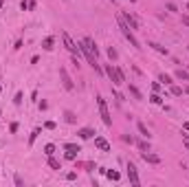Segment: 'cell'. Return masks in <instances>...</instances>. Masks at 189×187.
<instances>
[{"label":"cell","instance_id":"obj_6","mask_svg":"<svg viewBox=\"0 0 189 187\" xmlns=\"http://www.w3.org/2000/svg\"><path fill=\"white\" fill-rule=\"evenodd\" d=\"M60 77H62V84H64V88L66 90H73V79H70V75L66 73V68H60Z\"/></svg>","mask_w":189,"mask_h":187},{"label":"cell","instance_id":"obj_28","mask_svg":"<svg viewBox=\"0 0 189 187\" xmlns=\"http://www.w3.org/2000/svg\"><path fill=\"white\" fill-rule=\"evenodd\" d=\"M183 24H185V26H189V16H183Z\"/></svg>","mask_w":189,"mask_h":187},{"label":"cell","instance_id":"obj_3","mask_svg":"<svg viewBox=\"0 0 189 187\" xmlns=\"http://www.w3.org/2000/svg\"><path fill=\"white\" fill-rule=\"evenodd\" d=\"M97 106H99V115H101V119H103V123L110 128V126H112V117H110V110H108L106 99H103L101 95H97Z\"/></svg>","mask_w":189,"mask_h":187},{"label":"cell","instance_id":"obj_4","mask_svg":"<svg viewBox=\"0 0 189 187\" xmlns=\"http://www.w3.org/2000/svg\"><path fill=\"white\" fill-rule=\"evenodd\" d=\"M62 40H64V44H66V49H68L73 55H77V57H79L81 49H79V44H75V42H73V37L68 35V31H62Z\"/></svg>","mask_w":189,"mask_h":187},{"label":"cell","instance_id":"obj_14","mask_svg":"<svg viewBox=\"0 0 189 187\" xmlns=\"http://www.w3.org/2000/svg\"><path fill=\"white\" fill-rule=\"evenodd\" d=\"M158 81H163V84H167V86H172V77H169V75H165V73L158 75Z\"/></svg>","mask_w":189,"mask_h":187},{"label":"cell","instance_id":"obj_26","mask_svg":"<svg viewBox=\"0 0 189 187\" xmlns=\"http://www.w3.org/2000/svg\"><path fill=\"white\" fill-rule=\"evenodd\" d=\"M139 147L143 150V152H147V150H149V143H145V141H141V143H139Z\"/></svg>","mask_w":189,"mask_h":187},{"label":"cell","instance_id":"obj_5","mask_svg":"<svg viewBox=\"0 0 189 187\" xmlns=\"http://www.w3.org/2000/svg\"><path fill=\"white\" fill-rule=\"evenodd\" d=\"M125 170H128V178H130V183H132V185H139V183H141V178H139V172H136V165L128 161V165H125Z\"/></svg>","mask_w":189,"mask_h":187},{"label":"cell","instance_id":"obj_32","mask_svg":"<svg viewBox=\"0 0 189 187\" xmlns=\"http://www.w3.org/2000/svg\"><path fill=\"white\" fill-rule=\"evenodd\" d=\"M0 7H2V0H0Z\"/></svg>","mask_w":189,"mask_h":187},{"label":"cell","instance_id":"obj_34","mask_svg":"<svg viewBox=\"0 0 189 187\" xmlns=\"http://www.w3.org/2000/svg\"><path fill=\"white\" fill-rule=\"evenodd\" d=\"M112 2H117V0H112Z\"/></svg>","mask_w":189,"mask_h":187},{"label":"cell","instance_id":"obj_27","mask_svg":"<svg viewBox=\"0 0 189 187\" xmlns=\"http://www.w3.org/2000/svg\"><path fill=\"white\" fill-rule=\"evenodd\" d=\"M20 9H22V11H26V9H29V2H26V0H22V5H20Z\"/></svg>","mask_w":189,"mask_h":187},{"label":"cell","instance_id":"obj_23","mask_svg":"<svg viewBox=\"0 0 189 187\" xmlns=\"http://www.w3.org/2000/svg\"><path fill=\"white\" fill-rule=\"evenodd\" d=\"M149 99H152V104H163V99H160V97L156 95V92H154V95H152V97H149Z\"/></svg>","mask_w":189,"mask_h":187},{"label":"cell","instance_id":"obj_2","mask_svg":"<svg viewBox=\"0 0 189 187\" xmlns=\"http://www.w3.org/2000/svg\"><path fill=\"white\" fill-rule=\"evenodd\" d=\"M106 75L112 79V84H115V86H121V84H125V77H123V73H121V68L112 66V64H108V66H106Z\"/></svg>","mask_w":189,"mask_h":187},{"label":"cell","instance_id":"obj_11","mask_svg":"<svg viewBox=\"0 0 189 187\" xmlns=\"http://www.w3.org/2000/svg\"><path fill=\"white\" fill-rule=\"evenodd\" d=\"M49 167L51 170H62V163L57 161V158H53V154L49 156Z\"/></svg>","mask_w":189,"mask_h":187},{"label":"cell","instance_id":"obj_18","mask_svg":"<svg viewBox=\"0 0 189 187\" xmlns=\"http://www.w3.org/2000/svg\"><path fill=\"white\" fill-rule=\"evenodd\" d=\"M130 92H132V97H134V99H143V97H141V92H139V88H136V86H130Z\"/></svg>","mask_w":189,"mask_h":187},{"label":"cell","instance_id":"obj_24","mask_svg":"<svg viewBox=\"0 0 189 187\" xmlns=\"http://www.w3.org/2000/svg\"><path fill=\"white\" fill-rule=\"evenodd\" d=\"M108 55H110V60H117V51H115V49H112V46H110V49H108Z\"/></svg>","mask_w":189,"mask_h":187},{"label":"cell","instance_id":"obj_17","mask_svg":"<svg viewBox=\"0 0 189 187\" xmlns=\"http://www.w3.org/2000/svg\"><path fill=\"white\" fill-rule=\"evenodd\" d=\"M149 46H154V49H156L158 53H163V55H167V53H169V51L165 49V46H160V44H156V42H152V44H149Z\"/></svg>","mask_w":189,"mask_h":187},{"label":"cell","instance_id":"obj_20","mask_svg":"<svg viewBox=\"0 0 189 187\" xmlns=\"http://www.w3.org/2000/svg\"><path fill=\"white\" fill-rule=\"evenodd\" d=\"M44 152H46V156H51V154L55 152V145H53V143H49V145L44 147Z\"/></svg>","mask_w":189,"mask_h":187},{"label":"cell","instance_id":"obj_22","mask_svg":"<svg viewBox=\"0 0 189 187\" xmlns=\"http://www.w3.org/2000/svg\"><path fill=\"white\" fill-rule=\"evenodd\" d=\"M66 121H68V123H75V115H73V112H66Z\"/></svg>","mask_w":189,"mask_h":187},{"label":"cell","instance_id":"obj_21","mask_svg":"<svg viewBox=\"0 0 189 187\" xmlns=\"http://www.w3.org/2000/svg\"><path fill=\"white\" fill-rule=\"evenodd\" d=\"M108 178H110V181H119V172L110 170V172H108Z\"/></svg>","mask_w":189,"mask_h":187},{"label":"cell","instance_id":"obj_13","mask_svg":"<svg viewBox=\"0 0 189 187\" xmlns=\"http://www.w3.org/2000/svg\"><path fill=\"white\" fill-rule=\"evenodd\" d=\"M176 77H178V79H183V81H189V71L178 68V71H176Z\"/></svg>","mask_w":189,"mask_h":187},{"label":"cell","instance_id":"obj_35","mask_svg":"<svg viewBox=\"0 0 189 187\" xmlns=\"http://www.w3.org/2000/svg\"><path fill=\"white\" fill-rule=\"evenodd\" d=\"M0 90H2V88H0Z\"/></svg>","mask_w":189,"mask_h":187},{"label":"cell","instance_id":"obj_9","mask_svg":"<svg viewBox=\"0 0 189 187\" xmlns=\"http://www.w3.org/2000/svg\"><path fill=\"white\" fill-rule=\"evenodd\" d=\"M94 145H97L101 152H110V143H108L103 137H94Z\"/></svg>","mask_w":189,"mask_h":187},{"label":"cell","instance_id":"obj_8","mask_svg":"<svg viewBox=\"0 0 189 187\" xmlns=\"http://www.w3.org/2000/svg\"><path fill=\"white\" fill-rule=\"evenodd\" d=\"M141 156H143V161H145V163H152V165H158V163H160V156L152 154L149 150H147V152H141Z\"/></svg>","mask_w":189,"mask_h":187},{"label":"cell","instance_id":"obj_15","mask_svg":"<svg viewBox=\"0 0 189 187\" xmlns=\"http://www.w3.org/2000/svg\"><path fill=\"white\" fill-rule=\"evenodd\" d=\"M53 42H55L53 37H44V42H42V46H44L46 51H51V49H53Z\"/></svg>","mask_w":189,"mask_h":187},{"label":"cell","instance_id":"obj_33","mask_svg":"<svg viewBox=\"0 0 189 187\" xmlns=\"http://www.w3.org/2000/svg\"><path fill=\"white\" fill-rule=\"evenodd\" d=\"M130 2H134V0H130Z\"/></svg>","mask_w":189,"mask_h":187},{"label":"cell","instance_id":"obj_19","mask_svg":"<svg viewBox=\"0 0 189 187\" xmlns=\"http://www.w3.org/2000/svg\"><path fill=\"white\" fill-rule=\"evenodd\" d=\"M172 95L180 97V95H183V88H180V86H172Z\"/></svg>","mask_w":189,"mask_h":187},{"label":"cell","instance_id":"obj_7","mask_svg":"<svg viewBox=\"0 0 189 187\" xmlns=\"http://www.w3.org/2000/svg\"><path fill=\"white\" fill-rule=\"evenodd\" d=\"M121 16H123V20H125V22L130 24V29H132V31H134V29H139V20H136V18L132 16L130 11H123Z\"/></svg>","mask_w":189,"mask_h":187},{"label":"cell","instance_id":"obj_10","mask_svg":"<svg viewBox=\"0 0 189 187\" xmlns=\"http://www.w3.org/2000/svg\"><path fill=\"white\" fill-rule=\"evenodd\" d=\"M77 134H79V139H90V137H94V130H90V128H81Z\"/></svg>","mask_w":189,"mask_h":187},{"label":"cell","instance_id":"obj_30","mask_svg":"<svg viewBox=\"0 0 189 187\" xmlns=\"http://www.w3.org/2000/svg\"><path fill=\"white\" fill-rule=\"evenodd\" d=\"M183 128H185V130H189V121H187V123H185V126H183Z\"/></svg>","mask_w":189,"mask_h":187},{"label":"cell","instance_id":"obj_31","mask_svg":"<svg viewBox=\"0 0 189 187\" xmlns=\"http://www.w3.org/2000/svg\"><path fill=\"white\" fill-rule=\"evenodd\" d=\"M185 92H187V95H189V86H187V88H185Z\"/></svg>","mask_w":189,"mask_h":187},{"label":"cell","instance_id":"obj_29","mask_svg":"<svg viewBox=\"0 0 189 187\" xmlns=\"http://www.w3.org/2000/svg\"><path fill=\"white\" fill-rule=\"evenodd\" d=\"M185 147H187V150H189V139H185Z\"/></svg>","mask_w":189,"mask_h":187},{"label":"cell","instance_id":"obj_12","mask_svg":"<svg viewBox=\"0 0 189 187\" xmlns=\"http://www.w3.org/2000/svg\"><path fill=\"white\" fill-rule=\"evenodd\" d=\"M136 128H139L141 137H145V139H149V137H152V134H149V130L145 128V123H141V121H139V123H136Z\"/></svg>","mask_w":189,"mask_h":187},{"label":"cell","instance_id":"obj_16","mask_svg":"<svg viewBox=\"0 0 189 187\" xmlns=\"http://www.w3.org/2000/svg\"><path fill=\"white\" fill-rule=\"evenodd\" d=\"M64 150H66V152H75V154H77V152H79V145H75V143H66Z\"/></svg>","mask_w":189,"mask_h":187},{"label":"cell","instance_id":"obj_25","mask_svg":"<svg viewBox=\"0 0 189 187\" xmlns=\"http://www.w3.org/2000/svg\"><path fill=\"white\" fill-rule=\"evenodd\" d=\"M37 134H40V128H35V130H33V134H31V139H29V143H33V141H35V137H37Z\"/></svg>","mask_w":189,"mask_h":187},{"label":"cell","instance_id":"obj_1","mask_svg":"<svg viewBox=\"0 0 189 187\" xmlns=\"http://www.w3.org/2000/svg\"><path fill=\"white\" fill-rule=\"evenodd\" d=\"M119 29H121V33L125 35V40L134 46V49H141V44H139V40H136V35H134V31L130 29V24L123 20V16H119Z\"/></svg>","mask_w":189,"mask_h":187}]
</instances>
